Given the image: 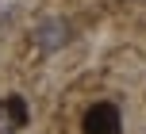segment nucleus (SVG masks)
Masks as SVG:
<instances>
[{"label":"nucleus","instance_id":"f257e3e1","mask_svg":"<svg viewBox=\"0 0 146 134\" xmlns=\"http://www.w3.org/2000/svg\"><path fill=\"white\" fill-rule=\"evenodd\" d=\"M35 46L38 50H46V54H54V50H62V46L69 42V23L66 19H42L35 27Z\"/></svg>","mask_w":146,"mask_h":134},{"label":"nucleus","instance_id":"f03ea898","mask_svg":"<svg viewBox=\"0 0 146 134\" xmlns=\"http://www.w3.org/2000/svg\"><path fill=\"white\" fill-rule=\"evenodd\" d=\"M85 134H119V111L115 104H92L85 111Z\"/></svg>","mask_w":146,"mask_h":134},{"label":"nucleus","instance_id":"7ed1b4c3","mask_svg":"<svg viewBox=\"0 0 146 134\" xmlns=\"http://www.w3.org/2000/svg\"><path fill=\"white\" fill-rule=\"evenodd\" d=\"M19 127H27V100L23 96L0 100V134H15Z\"/></svg>","mask_w":146,"mask_h":134}]
</instances>
